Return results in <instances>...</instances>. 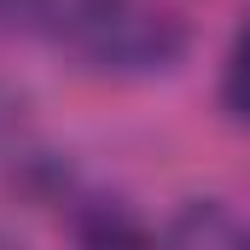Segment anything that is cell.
<instances>
[{
  "label": "cell",
  "instance_id": "1",
  "mask_svg": "<svg viewBox=\"0 0 250 250\" xmlns=\"http://www.w3.org/2000/svg\"><path fill=\"white\" fill-rule=\"evenodd\" d=\"M0 35L47 41L99 76H169L187 23L157 0H0Z\"/></svg>",
  "mask_w": 250,
  "mask_h": 250
},
{
  "label": "cell",
  "instance_id": "4",
  "mask_svg": "<svg viewBox=\"0 0 250 250\" xmlns=\"http://www.w3.org/2000/svg\"><path fill=\"white\" fill-rule=\"evenodd\" d=\"M12 111H18V105H12V93L0 87V140H6V128H12Z\"/></svg>",
  "mask_w": 250,
  "mask_h": 250
},
{
  "label": "cell",
  "instance_id": "3",
  "mask_svg": "<svg viewBox=\"0 0 250 250\" xmlns=\"http://www.w3.org/2000/svg\"><path fill=\"white\" fill-rule=\"evenodd\" d=\"M157 250H245V227L227 204L215 198H192L187 209L169 221V233L157 239Z\"/></svg>",
  "mask_w": 250,
  "mask_h": 250
},
{
  "label": "cell",
  "instance_id": "2",
  "mask_svg": "<svg viewBox=\"0 0 250 250\" xmlns=\"http://www.w3.org/2000/svg\"><path fill=\"white\" fill-rule=\"evenodd\" d=\"M76 245L82 250H157V233L117 198H87L76 209Z\"/></svg>",
  "mask_w": 250,
  "mask_h": 250
}]
</instances>
